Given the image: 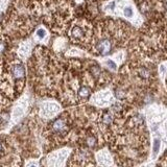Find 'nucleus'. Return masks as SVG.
<instances>
[{"instance_id":"7","label":"nucleus","mask_w":167,"mask_h":167,"mask_svg":"<svg viewBox=\"0 0 167 167\" xmlns=\"http://www.w3.org/2000/svg\"><path fill=\"white\" fill-rule=\"evenodd\" d=\"M139 74H140L141 77H143V78H147L149 76V71L146 68H141L139 70Z\"/></svg>"},{"instance_id":"2","label":"nucleus","mask_w":167,"mask_h":167,"mask_svg":"<svg viewBox=\"0 0 167 167\" xmlns=\"http://www.w3.org/2000/svg\"><path fill=\"white\" fill-rule=\"evenodd\" d=\"M52 129H53V131L56 132V133L66 132V131H67L66 122H65V120H64V119H62V118H58V119H56V121L53 122Z\"/></svg>"},{"instance_id":"1","label":"nucleus","mask_w":167,"mask_h":167,"mask_svg":"<svg viewBox=\"0 0 167 167\" xmlns=\"http://www.w3.org/2000/svg\"><path fill=\"white\" fill-rule=\"evenodd\" d=\"M111 42L109 40H101L100 42L97 44V50L98 52H100L101 54H108L111 51Z\"/></svg>"},{"instance_id":"8","label":"nucleus","mask_w":167,"mask_h":167,"mask_svg":"<svg viewBox=\"0 0 167 167\" xmlns=\"http://www.w3.org/2000/svg\"><path fill=\"white\" fill-rule=\"evenodd\" d=\"M112 122V117L110 114H106L104 116V123H106V124H110Z\"/></svg>"},{"instance_id":"3","label":"nucleus","mask_w":167,"mask_h":167,"mask_svg":"<svg viewBox=\"0 0 167 167\" xmlns=\"http://www.w3.org/2000/svg\"><path fill=\"white\" fill-rule=\"evenodd\" d=\"M12 72H13V75L15 78H22V77L24 76V74H25V70H24L23 66H21V65H16V66L14 67L13 70H12Z\"/></svg>"},{"instance_id":"6","label":"nucleus","mask_w":167,"mask_h":167,"mask_svg":"<svg viewBox=\"0 0 167 167\" xmlns=\"http://www.w3.org/2000/svg\"><path fill=\"white\" fill-rule=\"evenodd\" d=\"M86 144H87V146H89V147H93V146H95L96 144V139L94 138V137H89V138L86 140Z\"/></svg>"},{"instance_id":"13","label":"nucleus","mask_w":167,"mask_h":167,"mask_svg":"<svg viewBox=\"0 0 167 167\" xmlns=\"http://www.w3.org/2000/svg\"><path fill=\"white\" fill-rule=\"evenodd\" d=\"M2 151V144H1V142H0V151Z\"/></svg>"},{"instance_id":"4","label":"nucleus","mask_w":167,"mask_h":167,"mask_svg":"<svg viewBox=\"0 0 167 167\" xmlns=\"http://www.w3.org/2000/svg\"><path fill=\"white\" fill-rule=\"evenodd\" d=\"M89 95H90V89L88 87H82L78 91V96L80 98L86 99V98L89 97Z\"/></svg>"},{"instance_id":"12","label":"nucleus","mask_w":167,"mask_h":167,"mask_svg":"<svg viewBox=\"0 0 167 167\" xmlns=\"http://www.w3.org/2000/svg\"><path fill=\"white\" fill-rule=\"evenodd\" d=\"M4 49H5V44L3 42H0V53L2 52Z\"/></svg>"},{"instance_id":"9","label":"nucleus","mask_w":167,"mask_h":167,"mask_svg":"<svg viewBox=\"0 0 167 167\" xmlns=\"http://www.w3.org/2000/svg\"><path fill=\"white\" fill-rule=\"evenodd\" d=\"M159 147H160L159 140H156V141H155V144H154V151H155V154H157V153H158V151H159Z\"/></svg>"},{"instance_id":"11","label":"nucleus","mask_w":167,"mask_h":167,"mask_svg":"<svg viewBox=\"0 0 167 167\" xmlns=\"http://www.w3.org/2000/svg\"><path fill=\"white\" fill-rule=\"evenodd\" d=\"M38 36L40 38H43L44 36H45V30H43V29H39L38 30Z\"/></svg>"},{"instance_id":"5","label":"nucleus","mask_w":167,"mask_h":167,"mask_svg":"<svg viewBox=\"0 0 167 167\" xmlns=\"http://www.w3.org/2000/svg\"><path fill=\"white\" fill-rule=\"evenodd\" d=\"M71 34H72V37L73 38H75V39H80V38L82 36V29L78 26H75V27H73V29H72Z\"/></svg>"},{"instance_id":"10","label":"nucleus","mask_w":167,"mask_h":167,"mask_svg":"<svg viewBox=\"0 0 167 167\" xmlns=\"http://www.w3.org/2000/svg\"><path fill=\"white\" fill-rule=\"evenodd\" d=\"M124 15L126 17H131L133 15L132 10H131V8H125V10H124Z\"/></svg>"}]
</instances>
